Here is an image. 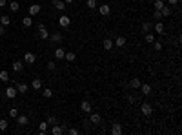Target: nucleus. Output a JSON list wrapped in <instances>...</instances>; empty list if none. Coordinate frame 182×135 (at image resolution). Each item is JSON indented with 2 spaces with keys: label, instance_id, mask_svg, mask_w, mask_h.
<instances>
[{
  "label": "nucleus",
  "instance_id": "473e14b6",
  "mask_svg": "<svg viewBox=\"0 0 182 135\" xmlns=\"http://www.w3.org/2000/svg\"><path fill=\"white\" fill-rule=\"evenodd\" d=\"M86 6H87V9H97L98 4H97V0H87V2H86Z\"/></svg>",
  "mask_w": 182,
  "mask_h": 135
},
{
  "label": "nucleus",
  "instance_id": "49530a36",
  "mask_svg": "<svg viewBox=\"0 0 182 135\" xmlns=\"http://www.w3.org/2000/svg\"><path fill=\"white\" fill-rule=\"evenodd\" d=\"M64 4H66V6H69V4H73V0H64Z\"/></svg>",
  "mask_w": 182,
  "mask_h": 135
},
{
  "label": "nucleus",
  "instance_id": "9d476101",
  "mask_svg": "<svg viewBox=\"0 0 182 135\" xmlns=\"http://www.w3.org/2000/svg\"><path fill=\"white\" fill-rule=\"evenodd\" d=\"M31 88H33V89H37V91H40V89H42V79H33Z\"/></svg>",
  "mask_w": 182,
  "mask_h": 135
},
{
  "label": "nucleus",
  "instance_id": "a878e982",
  "mask_svg": "<svg viewBox=\"0 0 182 135\" xmlns=\"http://www.w3.org/2000/svg\"><path fill=\"white\" fill-rule=\"evenodd\" d=\"M160 13H162V18H168L169 15H171V9H169V6H164L160 9Z\"/></svg>",
  "mask_w": 182,
  "mask_h": 135
},
{
  "label": "nucleus",
  "instance_id": "f704fd0d",
  "mask_svg": "<svg viewBox=\"0 0 182 135\" xmlns=\"http://www.w3.org/2000/svg\"><path fill=\"white\" fill-rule=\"evenodd\" d=\"M9 117H11V119H17V117H18V109H17V108H11V109H9Z\"/></svg>",
  "mask_w": 182,
  "mask_h": 135
},
{
  "label": "nucleus",
  "instance_id": "2eb2a0df",
  "mask_svg": "<svg viewBox=\"0 0 182 135\" xmlns=\"http://www.w3.org/2000/svg\"><path fill=\"white\" fill-rule=\"evenodd\" d=\"M64 55H66L64 48H57V49H55V58H57V60H62V58H64Z\"/></svg>",
  "mask_w": 182,
  "mask_h": 135
},
{
  "label": "nucleus",
  "instance_id": "aec40b11",
  "mask_svg": "<svg viewBox=\"0 0 182 135\" xmlns=\"http://www.w3.org/2000/svg\"><path fill=\"white\" fill-rule=\"evenodd\" d=\"M140 91H142V95H149L151 93V86H149V84H140Z\"/></svg>",
  "mask_w": 182,
  "mask_h": 135
},
{
  "label": "nucleus",
  "instance_id": "a211bd4d",
  "mask_svg": "<svg viewBox=\"0 0 182 135\" xmlns=\"http://www.w3.org/2000/svg\"><path fill=\"white\" fill-rule=\"evenodd\" d=\"M40 13V6H38V4H33V6H29V15H38Z\"/></svg>",
  "mask_w": 182,
  "mask_h": 135
},
{
  "label": "nucleus",
  "instance_id": "4be33fe9",
  "mask_svg": "<svg viewBox=\"0 0 182 135\" xmlns=\"http://www.w3.org/2000/svg\"><path fill=\"white\" fill-rule=\"evenodd\" d=\"M22 26H24V28H31V26H33V18H31V17H24V18H22Z\"/></svg>",
  "mask_w": 182,
  "mask_h": 135
},
{
  "label": "nucleus",
  "instance_id": "1a4fd4ad",
  "mask_svg": "<svg viewBox=\"0 0 182 135\" xmlns=\"http://www.w3.org/2000/svg\"><path fill=\"white\" fill-rule=\"evenodd\" d=\"M53 6H55L58 11H66V4H64V0H53Z\"/></svg>",
  "mask_w": 182,
  "mask_h": 135
},
{
  "label": "nucleus",
  "instance_id": "7ed1b4c3",
  "mask_svg": "<svg viewBox=\"0 0 182 135\" xmlns=\"http://www.w3.org/2000/svg\"><path fill=\"white\" fill-rule=\"evenodd\" d=\"M98 7V13L102 15V17H107V15L111 13V7L107 6V4H102V6H97Z\"/></svg>",
  "mask_w": 182,
  "mask_h": 135
},
{
  "label": "nucleus",
  "instance_id": "4c0bfd02",
  "mask_svg": "<svg viewBox=\"0 0 182 135\" xmlns=\"http://www.w3.org/2000/svg\"><path fill=\"white\" fill-rule=\"evenodd\" d=\"M47 69H49V71H55V69H57V64H55V60L47 62Z\"/></svg>",
  "mask_w": 182,
  "mask_h": 135
},
{
  "label": "nucleus",
  "instance_id": "20e7f679",
  "mask_svg": "<svg viewBox=\"0 0 182 135\" xmlns=\"http://www.w3.org/2000/svg\"><path fill=\"white\" fill-rule=\"evenodd\" d=\"M17 95H18L17 88H13V86H7V88H6V97H7V99H15Z\"/></svg>",
  "mask_w": 182,
  "mask_h": 135
},
{
  "label": "nucleus",
  "instance_id": "9b49d317",
  "mask_svg": "<svg viewBox=\"0 0 182 135\" xmlns=\"http://www.w3.org/2000/svg\"><path fill=\"white\" fill-rule=\"evenodd\" d=\"M111 133L113 135H120L122 133V126L119 122H113V126H111Z\"/></svg>",
  "mask_w": 182,
  "mask_h": 135
},
{
  "label": "nucleus",
  "instance_id": "b1692460",
  "mask_svg": "<svg viewBox=\"0 0 182 135\" xmlns=\"http://www.w3.org/2000/svg\"><path fill=\"white\" fill-rule=\"evenodd\" d=\"M0 81H2V82H9V71L2 69V71H0Z\"/></svg>",
  "mask_w": 182,
  "mask_h": 135
},
{
  "label": "nucleus",
  "instance_id": "72a5a7b5",
  "mask_svg": "<svg viewBox=\"0 0 182 135\" xmlns=\"http://www.w3.org/2000/svg\"><path fill=\"white\" fill-rule=\"evenodd\" d=\"M42 95H44V99H51L53 97V91L49 88H46V89H42Z\"/></svg>",
  "mask_w": 182,
  "mask_h": 135
},
{
  "label": "nucleus",
  "instance_id": "39448f33",
  "mask_svg": "<svg viewBox=\"0 0 182 135\" xmlns=\"http://www.w3.org/2000/svg\"><path fill=\"white\" fill-rule=\"evenodd\" d=\"M49 40H51L53 44H60L64 40V37H62L60 33H53V35H49Z\"/></svg>",
  "mask_w": 182,
  "mask_h": 135
},
{
  "label": "nucleus",
  "instance_id": "c85d7f7f",
  "mask_svg": "<svg viewBox=\"0 0 182 135\" xmlns=\"http://www.w3.org/2000/svg\"><path fill=\"white\" fill-rule=\"evenodd\" d=\"M102 46H104V49L109 51V49H113V40H111V38H106V40L102 42Z\"/></svg>",
  "mask_w": 182,
  "mask_h": 135
},
{
  "label": "nucleus",
  "instance_id": "bb28decb",
  "mask_svg": "<svg viewBox=\"0 0 182 135\" xmlns=\"http://www.w3.org/2000/svg\"><path fill=\"white\" fill-rule=\"evenodd\" d=\"M17 91H18V93H26V91H27V84H26V82L17 84Z\"/></svg>",
  "mask_w": 182,
  "mask_h": 135
},
{
  "label": "nucleus",
  "instance_id": "0eeeda50",
  "mask_svg": "<svg viewBox=\"0 0 182 135\" xmlns=\"http://www.w3.org/2000/svg\"><path fill=\"white\" fill-rule=\"evenodd\" d=\"M140 84H142V82H140V79H139V77H133V79L129 81V88H131V89H139V88H140Z\"/></svg>",
  "mask_w": 182,
  "mask_h": 135
},
{
  "label": "nucleus",
  "instance_id": "393cba45",
  "mask_svg": "<svg viewBox=\"0 0 182 135\" xmlns=\"http://www.w3.org/2000/svg\"><path fill=\"white\" fill-rule=\"evenodd\" d=\"M144 40H146L147 44H153V42H155V35H151L149 31L144 33Z\"/></svg>",
  "mask_w": 182,
  "mask_h": 135
},
{
  "label": "nucleus",
  "instance_id": "7c9ffc66",
  "mask_svg": "<svg viewBox=\"0 0 182 135\" xmlns=\"http://www.w3.org/2000/svg\"><path fill=\"white\" fill-rule=\"evenodd\" d=\"M7 126H9V122L6 121V119H0V132H6Z\"/></svg>",
  "mask_w": 182,
  "mask_h": 135
},
{
  "label": "nucleus",
  "instance_id": "37998d69",
  "mask_svg": "<svg viewBox=\"0 0 182 135\" xmlns=\"http://www.w3.org/2000/svg\"><path fill=\"white\" fill-rule=\"evenodd\" d=\"M4 35H6V26L0 24V37H4Z\"/></svg>",
  "mask_w": 182,
  "mask_h": 135
},
{
  "label": "nucleus",
  "instance_id": "c9c22d12",
  "mask_svg": "<svg viewBox=\"0 0 182 135\" xmlns=\"http://www.w3.org/2000/svg\"><path fill=\"white\" fill-rule=\"evenodd\" d=\"M164 6H166V4H164V0H157V2H155V9H162Z\"/></svg>",
  "mask_w": 182,
  "mask_h": 135
},
{
  "label": "nucleus",
  "instance_id": "ea45409f",
  "mask_svg": "<svg viewBox=\"0 0 182 135\" xmlns=\"http://www.w3.org/2000/svg\"><path fill=\"white\" fill-rule=\"evenodd\" d=\"M153 17H155V20H160V18H162V13H160V9H155Z\"/></svg>",
  "mask_w": 182,
  "mask_h": 135
},
{
  "label": "nucleus",
  "instance_id": "f8f14e48",
  "mask_svg": "<svg viewBox=\"0 0 182 135\" xmlns=\"http://www.w3.org/2000/svg\"><path fill=\"white\" fill-rule=\"evenodd\" d=\"M100 121H102V119H100V115H98V113H93V111L89 113V122L91 124H98Z\"/></svg>",
  "mask_w": 182,
  "mask_h": 135
},
{
  "label": "nucleus",
  "instance_id": "f257e3e1",
  "mask_svg": "<svg viewBox=\"0 0 182 135\" xmlns=\"http://www.w3.org/2000/svg\"><path fill=\"white\" fill-rule=\"evenodd\" d=\"M24 62L26 64H35L37 62V55L31 53V51H26L24 53Z\"/></svg>",
  "mask_w": 182,
  "mask_h": 135
},
{
  "label": "nucleus",
  "instance_id": "c756f323",
  "mask_svg": "<svg viewBox=\"0 0 182 135\" xmlns=\"http://www.w3.org/2000/svg\"><path fill=\"white\" fill-rule=\"evenodd\" d=\"M38 35H40V38H44V40H47V38H49V33H47V29H46V28L38 29Z\"/></svg>",
  "mask_w": 182,
  "mask_h": 135
},
{
  "label": "nucleus",
  "instance_id": "cd10ccee",
  "mask_svg": "<svg viewBox=\"0 0 182 135\" xmlns=\"http://www.w3.org/2000/svg\"><path fill=\"white\" fill-rule=\"evenodd\" d=\"M155 33H157V35H162V33H164V24H162V22H157V24H155Z\"/></svg>",
  "mask_w": 182,
  "mask_h": 135
},
{
  "label": "nucleus",
  "instance_id": "a18cd8bd",
  "mask_svg": "<svg viewBox=\"0 0 182 135\" xmlns=\"http://www.w3.org/2000/svg\"><path fill=\"white\" fill-rule=\"evenodd\" d=\"M6 4H7L6 0H0V7H6Z\"/></svg>",
  "mask_w": 182,
  "mask_h": 135
},
{
  "label": "nucleus",
  "instance_id": "58836bf2",
  "mask_svg": "<svg viewBox=\"0 0 182 135\" xmlns=\"http://www.w3.org/2000/svg\"><path fill=\"white\" fill-rule=\"evenodd\" d=\"M46 122H47V124H51V126H53V124H57V117H53V115H49Z\"/></svg>",
  "mask_w": 182,
  "mask_h": 135
},
{
  "label": "nucleus",
  "instance_id": "423d86ee",
  "mask_svg": "<svg viewBox=\"0 0 182 135\" xmlns=\"http://www.w3.org/2000/svg\"><path fill=\"white\" fill-rule=\"evenodd\" d=\"M69 17H67V15H62V17L60 18H58V24H60V26L62 28H69Z\"/></svg>",
  "mask_w": 182,
  "mask_h": 135
},
{
  "label": "nucleus",
  "instance_id": "2f4dec72",
  "mask_svg": "<svg viewBox=\"0 0 182 135\" xmlns=\"http://www.w3.org/2000/svg\"><path fill=\"white\" fill-rule=\"evenodd\" d=\"M46 132H47V122H40V126H38V133L44 135Z\"/></svg>",
  "mask_w": 182,
  "mask_h": 135
},
{
  "label": "nucleus",
  "instance_id": "5701e85b",
  "mask_svg": "<svg viewBox=\"0 0 182 135\" xmlns=\"http://www.w3.org/2000/svg\"><path fill=\"white\" fill-rule=\"evenodd\" d=\"M51 133L53 135H62V126H58V124H53V128H51Z\"/></svg>",
  "mask_w": 182,
  "mask_h": 135
},
{
  "label": "nucleus",
  "instance_id": "4468645a",
  "mask_svg": "<svg viewBox=\"0 0 182 135\" xmlns=\"http://www.w3.org/2000/svg\"><path fill=\"white\" fill-rule=\"evenodd\" d=\"M0 24L7 28L9 24H11V17H9V15H2V17H0Z\"/></svg>",
  "mask_w": 182,
  "mask_h": 135
},
{
  "label": "nucleus",
  "instance_id": "e433bc0d",
  "mask_svg": "<svg viewBox=\"0 0 182 135\" xmlns=\"http://www.w3.org/2000/svg\"><path fill=\"white\" fill-rule=\"evenodd\" d=\"M149 28H151V24H149V22H142V31H144V33L149 31Z\"/></svg>",
  "mask_w": 182,
  "mask_h": 135
},
{
  "label": "nucleus",
  "instance_id": "6ab92c4d",
  "mask_svg": "<svg viewBox=\"0 0 182 135\" xmlns=\"http://www.w3.org/2000/svg\"><path fill=\"white\" fill-rule=\"evenodd\" d=\"M115 46L117 48H124L126 46V37H117L115 38Z\"/></svg>",
  "mask_w": 182,
  "mask_h": 135
},
{
  "label": "nucleus",
  "instance_id": "f3484780",
  "mask_svg": "<svg viewBox=\"0 0 182 135\" xmlns=\"http://www.w3.org/2000/svg\"><path fill=\"white\" fill-rule=\"evenodd\" d=\"M27 122H29V119L26 117V115H18L17 117V124H20V126H26Z\"/></svg>",
  "mask_w": 182,
  "mask_h": 135
},
{
  "label": "nucleus",
  "instance_id": "ddd939ff",
  "mask_svg": "<svg viewBox=\"0 0 182 135\" xmlns=\"http://www.w3.org/2000/svg\"><path fill=\"white\" fill-rule=\"evenodd\" d=\"M80 108H82V111H84V113H91V104L89 102H87V101H82V104H80Z\"/></svg>",
  "mask_w": 182,
  "mask_h": 135
},
{
  "label": "nucleus",
  "instance_id": "f03ea898",
  "mask_svg": "<svg viewBox=\"0 0 182 135\" xmlns=\"http://www.w3.org/2000/svg\"><path fill=\"white\" fill-rule=\"evenodd\" d=\"M140 111H142V115L149 117V115L153 113V108H151V104H149V102H142V106H140Z\"/></svg>",
  "mask_w": 182,
  "mask_h": 135
},
{
  "label": "nucleus",
  "instance_id": "a19ab883",
  "mask_svg": "<svg viewBox=\"0 0 182 135\" xmlns=\"http://www.w3.org/2000/svg\"><path fill=\"white\" fill-rule=\"evenodd\" d=\"M153 49H157V51H160V49H162V44H160V42H153Z\"/></svg>",
  "mask_w": 182,
  "mask_h": 135
},
{
  "label": "nucleus",
  "instance_id": "6e6552de",
  "mask_svg": "<svg viewBox=\"0 0 182 135\" xmlns=\"http://www.w3.org/2000/svg\"><path fill=\"white\" fill-rule=\"evenodd\" d=\"M11 68H13V71H15V73H20L22 69H24V62H20V60H15Z\"/></svg>",
  "mask_w": 182,
  "mask_h": 135
},
{
  "label": "nucleus",
  "instance_id": "c03bdc74",
  "mask_svg": "<svg viewBox=\"0 0 182 135\" xmlns=\"http://www.w3.org/2000/svg\"><path fill=\"white\" fill-rule=\"evenodd\" d=\"M168 4L169 6H175V4H179V0H168Z\"/></svg>",
  "mask_w": 182,
  "mask_h": 135
},
{
  "label": "nucleus",
  "instance_id": "dca6fc26",
  "mask_svg": "<svg viewBox=\"0 0 182 135\" xmlns=\"http://www.w3.org/2000/svg\"><path fill=\"white\" fill-rule=\"evenodd\" d=\"M64 58H66L67 62H75V60H77V55L73 53V51H66V55H64Z\"/></svg>",
  "mask_w": 182,
  "mask_h": 135
},
{
  "label": "nucleus",
  "instance_id": "79ce46f5",
  "mask_svg": "<svg viewBox=\"0 0 182 135\" xmlns=\"http://www.w3.org/2000/svg\"><path fill=\"white\" fill-rule=\"evenodd\" d=\"M66 132H69V135H78V130L77 128H69V130H66Z\"/></svg>",
  "mask_w": 182,
  "mask_h": 135
},
{
  "label": "nucleus",
  "instance_id": "412c9836",
  "mask_svg": "<svg viewBox=\"0 0 182 135\" xmlns=\"http://www.w3.org/2000/svg\"><path fill=\"white\" fill-rule=\"evenodd\" d=\"M7 7L11 9L13 13H17L18 9H20V4H18V2H15V0H11V2H9V6H7Z\"/></svg>",
  "mask_w": 182,
  "mask_h": 135
}]
</instances>
